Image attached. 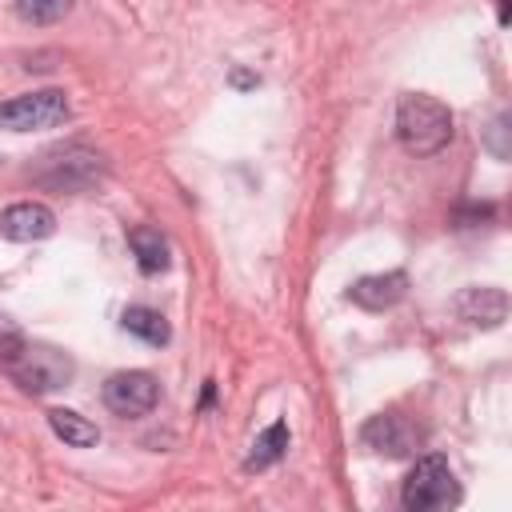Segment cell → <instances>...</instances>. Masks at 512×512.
I'll use <instances>...</instances> for the list:
<instances>
[{
	"mask_svg": "<svg viewBox=\"0 0 512 512\" xmlns=\"http://www.w3.org/2000/svg\"><path fill=\"white\" fill-rule=\"evenodd\" d=\"M396 136L412 156H436L452 140V112L424 92H412L396 108Z\"/></svg>",
	"mask_w": 512,
	"mask_h": 512,
	"instance_id": "obj_1",
	"label": "cell"
},
{
	"mask_svg": "<svg viewBox=\"0 0 512 512\" xmlns=\"http://www.w3.org/2000/svg\"><path fill=\"white\" fill-rule=\"evenodd\" d=\"M400 500L408 512H432V508H452L460 504V484L448 468L444 456H420L412 472L404 476Z\"/></svg>",
	"mask_w": 512,
	"mask_h": 512,
	"instance_id": "obj_2",
	"label": "cell"
},
{
	"mask_svg": "<svg viewBox=\"0 0 512 512\" xmlns=\"http://www.w3.org/2000/svg\"><path fill=\"white\" fill-rule=\"evenodd\" d=\"M36 180L44 188H56V192H88L104 180V156L92 148H80V144L56 148V152L40 156Z\"/></svg>",
	"mask_w": 512,
	"mask_h": 512,
	"instance_id": "obj_3",
	"label": "cell"
},
{
	"mask_svg": "<svg viewBox=\"0 0 512 512\" xmlns=\"http://www.w3.org/2000/svg\"><path fill=\"white\" fill-rule=\"evenodd\" d=\"M24 392H32V396H40V392H56V388H64L68 380H72V360L60 352V348H52V344H24L20 348V356L4 368Z\"/></svg>",
	"mask_w": 512,
	"mask_h": 512,
	"instance_id": "obj_4",
	"label": "cell"
},
{
	"mask_svg": "<svg viewBox=\"0 0 512 512\" xmlns=\"http://www.w3.org/2000/svg\"><path fill=\"white\" fill-rule=\"evenodd\" d=\"M60 120H68V96L60 88H44V92H28V96H12L0 104V128L8 132H36V128H56Z\"/></svg>",
	"mask_w": 512,
	"mask_h": 512,
	"instance_id": "obj_5",
	"label": "cell"
},
{
	"mask_svg": "<svg viewBox=\"0 0 512 512\" xmlns=\"http://www.w3.org/2000/svg\"><path fill=\"white\" fill-rule=\"evenodd\" d=\"M360 440H364L372 452L396 460V456H412V452L420 448L424 432H420L408 416H400V412H380V416H372V420L360 428Z\"/></svg>",
	"mask_w": 512,
	"mask_h": 512,
	"instance_id": "obj_6",
	"label": "cell"
},
{
	"mask_svg": "<svg viewBox=\"0 0 512 512\" xmlns=\"http://www.w3.org/2000/svg\"><path fill=\"white\" fill-rule=\"evenodd\" d=\"M160 400V384L152 372H116L104 384V404L116 416H144Z\"/></svg>",
	"mask_w": 512,
	"mask_h": 512,
	"instance_id": "obj_7",
	"label": "cell"
},
{
	"mask_svg": "<svg viewBox=\"0 0 512 512\" xmlns=\"http://www.w3.org/2000/svg\"><path fill=\"white\" fill-rule=\"evenodd\" d=\"M0 232L8 240H20V244H32V240H44L56 232V216L48 204H36V200H20L12 208H4L0 216Z\"/></svg>",
	"mask_w": 512,
	"mask_h": 512,
	"instance_id": "obj_8",
	"label": "cell"
},
{
	"mask_svg": "<svg viewBox=\"0 0 512 512\" xmlns=\"http://www.w3.org/2000/svg\"><path fill=\"white\" fill-rule=\"evenodd\" d=\"M408 296V276L404 272H376V276H360L348 288V300L368 308V312H384L392 304H400Z\"/></svg>",
	"mask_w": 512,
	"mask_h": 512,
	"instance_id": "obj_9",
	"label": "cell"
},
{
	"mask_svg": "<svg viewBox=\"0 0 512 512\" xmlns=\"http://www.w3.org/2000/svg\"><path fill=\"white\" fill-rule=\"evenodd\" d=\"M456 312H460L468 324L496 328V324H504V316H508V296H504L500 288H464L460 300H456Z\"/></svg>",
	"mask_w": 512,
	"mask_h": 512,
	"instance_id": "obj_10",
	"label": "cell"
},
{
	"mask_svg": "<svg viewBox=\"0 0 512 512\" xmlns=\"http://www.w3.org/2000/svg\"><path fill=\"white\" fill-rule=\"evenodd\" d=\"M128 244H132V256L140 264V272H164L168 268V240L160 236V228H148V224H136L128 232Z\"/></svg>",
	"mask_w": 512,
	"mask_h": 512,
	"instance_id": "obj_11",
	"label": "cell"
},
{
	"mask_svg": "<svg viewBox=\"0 0 512 512\" xmlns=\"http://www.w3.org/2000/svg\"><path fill=\"white\" fill-rule=\"evenodd\" d=\"M48 424H52V432H56L68 448H92V444L100 440V428H96L92 420H84L80 412H72V408H52V412H48Z\"/></svg>",
	"mask_w": 512,
	"mask_h": 512,
	"instance_id": "obj_12",
	"label": "cell"
},
{
	"mask_svg": "<svg viewBox=\"0 0 512 512\" xmlns=\"http://www.w3.org/2000/svg\"><path fill=\"white\" fill-rule=\"evenodd\" d=\"M132 336H140L144 344H168V336H172V328H168V320L156 312V308H144V304H132L128 312H124V320H120Z\"/></svg>",
	"mask_w": 512,
	"mask_h": 512,
	"instance_id": "obj_13",
	"label": "cell"
},
{
	"mask_svg": "<svg viewBox=\"0 0 512 512\" xmlns=\"http://www.w3.org/2000/svg\"><path fill=\"white\" fill-rule=\"evenodd\" d=\"M284 448H288V424H268L256 440H252V452H248V460H244V468L248 472H260V468H268V464H276L280 456H284Z\"/></svg>",
	"mask_w": 512,
	"mask_h": 512,
	"instance_id": "obj_14",
	"label": "cell"
},
{
	"mask_svg": "<svg viewBox=\"0 0 512 512\" xmlns=\"http://www.w3.org/2000/svg\"><path fill=\"white\" fill-rule=\"evenodd\" d=\"M68 8H72V0H16V12L28 24H56V20H64Z\"/></svg>",
	"mask_w": 512,
	"mask_h": 512,
	"instance_id": "obj_15",
	"label": "cell"
},
{
	"mask_svg": "<svg viewBox=\"0 0 512 512\" xmlns=\"http://www.w3.org/2000/svg\"><path fill=\"white\" fill-rule=\"evenodd\" d=\"M24 344H28V336H24L8 316H0V368H8V364L20 356Z\"/></svg>",
	"mask_w": 512,
	"mask_h": 512,
	"instance_id": "obj_16",
	"label": "cell"
},
{
	"mask_svg": "<svg viewBox=\"0 0 512 512\" xmlns=\"http://www.w3.org/2000/svg\"><path fill=\"white\" fill-rule=\"evenodd\" d=\"M504 136H508V116L500 112V116L492 120V132H488V148H492L496 160H508V144H504Z\"/></svg>",
	"mask_w": 512,
	"mask_h": 512,
	"instance_id": "obj_17",
	"label": "cell"
},
{
	"mask_svg": "<svg viewBox=\"0 0 512 512\" xmlns=\"http://www.w3.org/2000/svg\"><path fill=\"white\" fill-rule=\"evenodd\" d=\"M232 84H236V88H248V84H256V76H248V72H232Z\"/></svg>",
	"mask_w": 512,
	"mask_h": 512,
	"instance_id": "obj_18",
	"label": "cell"
}]
</instances>
